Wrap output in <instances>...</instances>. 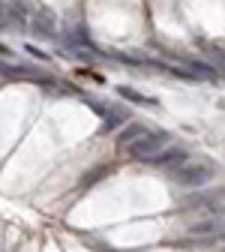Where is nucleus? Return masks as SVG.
Here are the masks:
<instances>
[{
  "instance_id": "obj_1",
  "label": "nucleus",
  "mask_w": 225,
  "mask_h": 252,
  "mask_svg": "<svg viewBox=\"0 0 225 252\" xmlns=\"http://www.w3.org/2000/svg\"><path fill=\"white\" fill-rule=\"evenodd\" d=\"M213 177V165H204V162H189V165H180L174 171V180L180 186H201Z\"/></svg>"
},
{
  "instance_id": "obj_2",
  "label": "nucleus",
  "mask_w": 225,
  "mask_h": 252,
  "mask_svg": "<svg viewBox=\"0 0 225 252\" xmlns=\"http://www.w3.org/2000/svg\"><path fill=\"white\" fill-rule=\"evenodd\" d=\"M165 141H168L165 132H147V138H141V141L132 147V156H135V159H141V162L156 159V156L165 150Z\"/></svg>"
},
{
  "instance_id": "obj_3",
  "label": "nucleus",
  "mask_w": 225,
  "mask_h": 252,
  "mask_svg": "<svg viewBox=\"0 0 225 252\" xmlns=\"http://www.w3.org/2000/svg\"><path fill=\"white\" fill-rule=\"evenodd\" d=\"M141 138H147V129H144V126L141 123H129V126H126V129L117 135V147H135Z\"/></svg>"
},
{
  "instance_id": "obj_4",
  "label": "nucleus",
  "mask_w": 225,
  "mask_h": 252,
  "mask_svg": "<svg viewBox=\"0 0 225 252\" xmlns=\"http://www.w3.org/2000/svg\"><path fill=\"white\" fill-rule=\"evenodd\" d=\"M33 33L42 39H54V12L51 9H39V15L33 18Z\"/></svg>"
},
{
  "instance_id": "obj_5",
  "label": "nucleus",
  "mask_w": 225,
  "mask_h": 252,
  "mask_svg": "<svg viewBox=\"0 0 225 252\" xmlns=\"http://www.w3.org/2000/svg\"><path fill=\"white\" fill-rule=\"evenodd\" d=\"M153 162H159L162 168H174V165L186 162V147H165V150L159 153Z\"/></svg>"
},
{
  "instance_id": "obj_6",
  "label": "nucleus",
  "mask_w": 225,
  "mask_h": 252,
  "mask_svg": "<svg viewBox=\"0 0 225 252\" xmlns=\"http://www.w3.org/2000/svg\"><path fill=\"white\" fill-rule=\"evenodd\" d=\"M183 72L189 75L192 72V78H216V66H210V63H201V60H183Z\"/></svg>"
},
{
  "instance_id": "obj_7",
  "label": "nucleus",
  "mask_w": 225,
  "mask_h": 252,
  "mask_svg": "<svg viewBox=\"0 0 225 252\" xmlns=\"http://www.w3.org/2000/svg\"><path fill=\"white\" fill-rule=\"evenodd\" d=\"M117 93H120L123 99H129V102H135V105H153V99L141 96L138 90H132V87H126V84H120V87H117Z\"/></svg>"
},
{
  "instance_id": "obj_8",
  "label": "nucleus",
  "mask_w": 225,
  "mask_h": 252,
  "mask_svg": "<svg viewBox=\"0 0 225 252\" xmlns=\"http://www.w3.org/2000/svg\"><path fill=\"white\" fill-rule=\"evenodd\" d=\"M105 174H108V168H96V171H93L90 177H84V183L90 186V183H96V180H99V177H105Z\"/></svg>"
},
{
  "instance_id": "obj_9",
  "label": "nucleus",
  "mask_w": 225,
  "mask_h": 252,
  "mask_svg": "<svg viewBox=\"0 0 225 252\" xmlns=\"http://www.w3.org/2000/svg\"><path fill=\"white\" fill-rule=\"evenodd\" d=\"M24 51H30V54H33V57H39V60H48V54H45V51H39V48H33V45H27Z\"/></svg>"
},
{
  "instance_id": "obj_10",
  "label": "nucleus",
  "mask_w": 225,
  "mask_h": 252,
  "mask_svg": "<svg viewBox=\"0 0 225 252\" xmlns=\"http://www.w3.org/2000/svg\"><path fill=\"white\" fill-rule=\"evenodd\" d=\"M219 240H225V237H219Z\"/></svg>"
}]
</instances>
